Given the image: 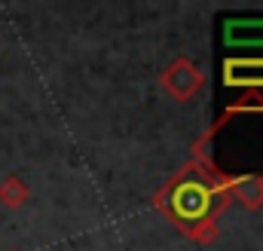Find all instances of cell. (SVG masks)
Wrapping results in <instances>:
<instances>
[{
    "instance_id": "6da1fadb",
    "label": "cell",
    "mask_w": 263,
    "mask_h": 251,
    "mask_svg": "<svg viewBox=\"0 0 263 251\" xmlns=\"http://www.w3.org/2000/svg\"><path fill=\"white\" fill-rule=\"evenodd\" d=\"M233 193L230 190H220L214 181H205V178H178L172 187L162 193V199H156L178 227L190 230V224L199 227H214V214L223 202H230Z\"/></svg>"
},
{
    "instance_id": "7a4b0ae2",
    "label": "cell",
    "mask_w": 263,
    "mask_h": 251,
    "mask_svg": "<svg viewBox=\"0 0 263 251\" xmlns=\"http://www.w3.org/2000/svg\"><path fill=\"white\" fill-rule=\"evenodd\" d=\"M159 86L172 95V101L184 104V101L196 98L199 92H202V86H205V74H202V67H199L193 59L178 56V59H172V62L162 67V74H159Z\"/></svg>"
},
{
    "instance_id": "3957f363",
    "label": "cell",
    "mask_w": 263,
    "mask_h": 251,
    "mask_svg": "<svg viewBox=\"0 0 263 251\" xmlns=\"http://www.w3.org/2000/svg\"><path fill=\"white\" fill-rule=\"evenodd\" d=\"M223 83L242 89L263 86V59H227L223 62Z\"/></svg>"
},
{
    "instance_id": "277c9868",
    "label": "cell",
    "mask_w": 263,
    "mask_h": 251,
    "mask_svg": "<svg viewBox=\"0 0 263 251\" xmlns=\"http://www.w3.org/2000/svg\"><path fill=\"white\" fill-rule=\"evenodd\" d=\"M28 199H31V187H28L25 178H18V175H6V178L0 181V205H3V208L15 211V208L28 205Z\"/></svg>"
},
{
    "instance_id": "5b68a950",
    "label": "cell",
    "mask_w": 263,
    "mask_h": 251,
    "mask_svg": "<svg viewBox=\"0 0 263 251\" xmlns=\"http://www.w3.org/2000/svg\"><path fill=\"white\" fill-rule=\"evenodd\" d=\"M223 37L227 43H239V46L263 43V22H230L223 28Z\"/></svg>"
},
{
    "instance_id": "8992f818",
    "label": "cell",
    "mask_w": 263,
    "mask_h": 251,
    "mask_svg": "<svg viewBox=\"0 0 263 251\" xmlns=\"http://www.w3.org/2000/svg\"><path fill=\"white\" fill-rule=\"evenodd\" d=\"M230 193L248 205V208H260L263 205V178H242L236 184H230Z\"/></svg>"
}]
</instances>
